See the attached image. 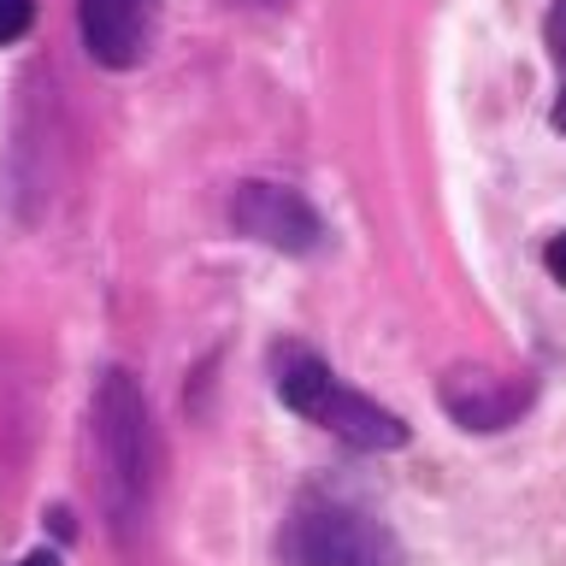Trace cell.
I'll return each instance as SVG.
<instances>
[{"label": "cell", "mask_w": 566, "mask_h": 566, "mask_svg": "<svg viewBox=\"0 0 566 566\" xmlns=\"http://www.w3.org/2000/svg\"><path fill=\"white\" fill-rule=\"evenodd\" d=\"M95 460H101V507L118 548H136L154 513L159 484V437L148 419V396L124 366H106L95 384Z\"/></svg>", "instance_id": "1"}, {"label": "cell", "mask_w": 566, "mask_h": 566, "mask_svg": "<svg viewBox=\"0 0 566 566\" xmlns=\"http://www.w3.org/2000/svg\"><path fill=\"white\" fill-rule=\"evenodd\" d=\"M272 384H277L283 407H295L301 419H318L331 401V389H336V371L318 360L313 348L283 343V348H272Z\"/></svg>", "instance_id": "6"}, {"label": "cell", "mask_w": 566, "mask_h": 566, "mask_svg": "<svg viewBox=\"0 0 566 566\" xmlns=\"http://www.w3.org/2000/svg\"><path fill=\"white\" fill-rule=\"evenodd\" d=\"M543 265H548V277H555V283H566V230L543 248Z\"/></svg>", "instance_id": "9"}, {"label": "cell", "mask_w": 566, "mask_h": 566, "mask_svg": "<svg viewBox=\"0 0 566 566\" xmlns=\"http://www.w3.org/2000/svg\"><path fill=\"white\" fill-rule=\"evenodd\" d=\"M30 24H35V0H0V48H12Z\"/></svg>", "instance_id": "7"}, {"label": "cell", "mask_w": 566, "mask_h": 566, "mask_svg": "<svg viewBox=\"0 0 566 566\" xmlns=\"http://www.w3.org/2000/svg\"><path fill=\"white\" fill-rule=\"evenodd\" d=\"M283 566H401V543L378 513L343 495H301L277 537Z\"/></svg>", "instance_id": "2"}, {"label": "cell", "mask_w": 566, "mask_h": 566, "mask_svg": "<svg viewBox=\"0 0 566 566\" xmlns=\"http://www.w3.org/2000/svg\"><path fill=\"white\" fill-rule=\"evenodd\" d=\"M230 224L242 230V237H254L265 248H283V254H313L318 237H325V224H318V212L301 201L295 189L283 184H237L230 195Z\"/></svg>", "instance_id": "3"}, {"label": "cell", "mask_w": 566, "mask_h": 566, "mask_svg": "<svg viewBox=\"0 0 566 566\" xmlns=\"http://www.w3.org/2000/svg\"><path fill=\"white\" fill-rule=\"evenodd\" d=\"M159 0H77V30L88 60L106 71H130L148 60Z\"/></svg>", "instance_id": "4"}, {"label": "cell", "mask_w": 566, "mask_h": 566, "mask_svg": "<svg viewBox=\"0 0 566 566\" xmlns=\"http://www.w3.org/2000/svg\"><path fill=\"white\" fill-rule=\"evenodd\" d=\"M555 130H566V83H560V101H555Z\"/></svg>", "instance_id": "11"}, {"label": "cell", "mask_w": 566, "mask_h": 566, "mask_svg": "<svg viewBox=\"0 0 566 566\" xmlns=\"http://www.w3.org/2000/svg\"><path fill=\"white\" fill-rule=\"evenodd\" d=\"M543 42H548V53H555V65L566 71V0H555V7H548V24H543Z\"/></svg>", "instance_id": "8"}, {"label": "cell", "mask_w": 566, "mask_h": 566, "mask_svg": "<svg viewBox=\"0 0 566 566\" xmlns=\"http://www.w3.org/2000/svg\"><path fill=\"white\" fill-rule=\"evenodd\" d=\"M18 566H60V555H48V548H35V555H24Z\"/></svg>", "instance_id": "10"}, {"label": "cell", "mask_w": 566, "mask_h": 566, "mask_svg": "<svg viewBox=\"0 0 566 566\" xmlns=\"http://www.w3.org/2000/svg\"><path fill=\"white\" fill-rule=\"evenodd\" d=\"M442 407L467 424V431H502V424L525 407V384L502 378V371H454L442 384Z\"/></svg>", "instance_id": "5"}]
</instances>
